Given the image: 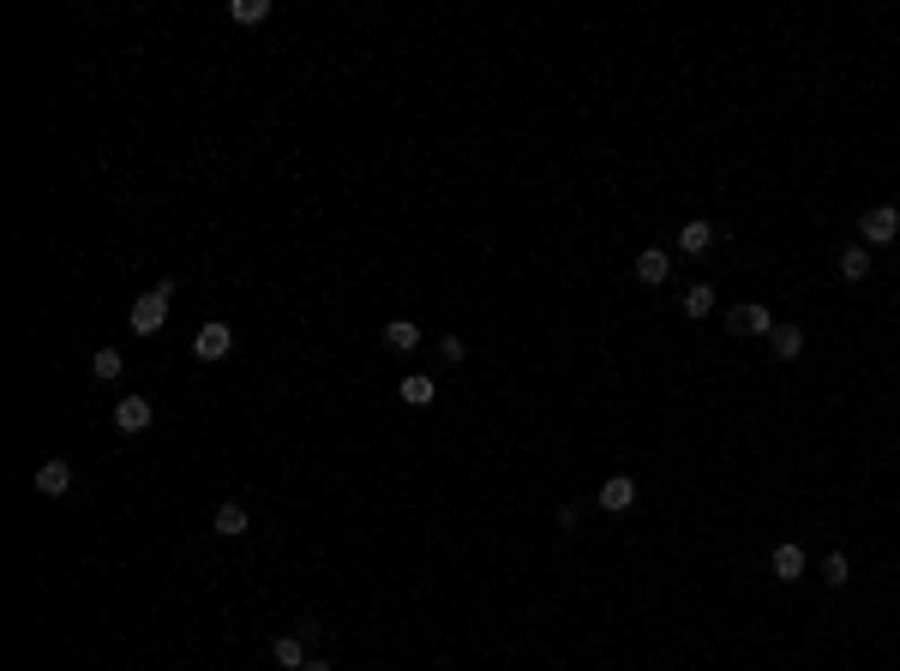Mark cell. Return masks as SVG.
<instances>
[{
	"mask_svg": "<svg viewBox=\"0 0 900 671\" xmlns=\"http://www.w3.org/2000/svg\"><path fill=\"white\" fill-rule=\"evenodd\" d=\"M168 294H175V282H157V288H144V294L133 300V312H126L133 336H157L162 324H168Z\"/></svg>",
	"mask_w": 900,
	"mask_h": 671,
	"instance_id": "1",
	"label": "cell"
},
{
	"mask_svg": "<svg viewBox=\"0 0 900 671\" xmlns=\"http://www.w3.org/2000/svg\"><path fill=\"white\" fill-rule=\"evenodd\" d=\"M895 234H900V210H895V204H870L864 222H859V240H864V246H888Z\"/></svg>",
	"mask_w": 900,
	"mask_h": 671,
	"instance_id": "2",
	"label": "cell"
},
{
	"mask_svg": "<svg viewBox=\"0 0 900 671\" xmlns=\"http://www.w3.org/2000/svg\"><path fill=\"white\" fill-rule=\"evenodd\" d=\"M726 330L733 336H775V312H768L762 300L757 306H733V312H726Z\"/></svg>",
	"mask_w": 900,
	"mask_h": 671,
	"instance_id": "3",
	"label": "cell"
},
{
	"mask_svg": "<svg viewBox=\"0 0 900 671\" xmlns=\"http://www.w3.org/2000/svg\"><path fill=\"white\" fill-rule=\"evenodd\" d=\"M228 348H235V330H228L222 318H210V324H199V336H193V354H199V360H222V354H228Z\"/></svg>",
	"mask_w": 900,
	"mask_h": 671,
	"instance_id": "4",
	"label": "cell"
},
{
	"mask_svg": "<svg viewBox=\"0 0 900 671\" xmlns=\"http://www.w3.org/2000/svg\"><path fill=\"white\" fill-rule=\"evenodd\" d=\"M150 420H157V408H150L144 395H120L115 402V426L120 432H150Z\"/></svg>",
	"mask_w": 900,
	"mask_h": 671,
	"instance_id": "5",
	"label": "cell"
},
{
	"mask_svg": "<svg viewBox=\"0 0 900 671\" xmlns=\"http://www.w3.org/2000/svg\"><path fill=\"white\" fill-rule=\"evenodd\" d=\"M673 276V252H660V246H648V252H637V282H648V288H660V282Z\"/></svg>",
	"mask_w": 900,
	"mask_h": 671,
	"instance_id": "6",
	"label": "cell"
},
{
	"mask_svg": "<svg viewBox=\"0 0 900 671\" xmlns=\"http://www.w3.org/2000/svg\"><path fill=\"white\" fill-rule=\"evenodd\" d=\"M630 504H637V480H630V474H613L606 486H600V510L619 515V510H630Z\"/></svg>",
	"mask_w": 900,
	"mask_h": 671,
	"instance_id": "7",
	"label": "cell"
},
{
	"mask_svg": "<svg viewBox=\"0 0 900 671\" xmlns=\"http://www.w3.org/2000/svg\"><path fill=\"white\" fill-rule=\"evenodd\" d=\"M66 486H73V468H66L60 455H55V462H42V468H37V492H42V497H60V492H66Z\"/></svg>",
	"mask_w": 900,
	"mask_h": 671,
	"instance_id": "8",
	"label": "cell"
},
{
	"mask_svg": "<svg viewBox=\"0 0 900 671\" xmlns=\"http://www.w3.org/2000/svg\"><path fill=\"white\" fill-rule=\"evenodd\" d=\"M210 528H217L222 539H240V533L253 528V522H246V504H217V515H210Z\"/></svg>",
	"mask_w": 900,
	"mask_h": 671,
	"instance_id": "9",
	"label": "cell"
},
{
	"mask_svg": "<svg viewBox=\"0 0 900 671\" xmlns=\"http://www.w3.org/2000/svg\"><path fill=\"white\" fill-rule=\"evenodd\" d=\"M270 659H277L282 671H300L306 666V641H300V635H277V641H270Z\"/></svg>",
	"mask_w": 900,
	"mask_h": 671,
	"instance_id": "10",
	"label": "cell"
},
{
	"mask_svg": "<svg viewBox=\"0 0 900 671\" xmlns=\"http://www.w3.org/2000/svg\"><path fill=\"white\" fill-rule=\"evenodd\" d=\"M715 246V222H684V234H679V252H708Z\"/></svg>",
	"mask_w": 900,
	"mask_h": 671,
	"instance_id": "11",
	"label": "cell"
},
{
	"mask_svg": "<svg viewBox=\"0 0 900 671\" xmlns=\"http://www.w3.org/2000/svg\"><path fill=\"white\" fill-rule=\"evenodd\" d=\"M768 342H775L780 360H799V354H804V330H799V324H775V336H768Z\"/></svg>",
	"mask_w": 900,
	"mask_h": 671,
	"instance_id": "12",
	"label": "cell"
},
{
	"mask_svg": "<svg viewBox=\"0 0 900 671\" xmlns=\"http://www.w3.org/2000/svg\"><path fill=\"white\" fill-rule=\"evenodd\" d=\"M804 575V552L799 546H775V582H799Z\"/></svg>",
	"mask_w": 900,
	"mask_h": 671,
	"instance_id": "13",
	"label": "cell"
},
{
	"mask_svg": "<svg viewBox=\"0 0 900 671\" xmlns=\"http://www.w3.org/2000/svg\"><path fill=\"white\" fill-rule=\"evenodd\" d=\"M840 276H846V282L870 276V246H846V252H840Z\"/></svg>",
	"mask_w": 900,
	"mask_h": 671,
	"instance_id": "14",
	"label": "cell"
},
{
	"mask_svg": "<svg viewBox=\"0 0 900 671\" xmlns=\"http://www.w3.org/2000/svg\"><path fill=\"white\" fill-rule=\"evenodd\" d=\"M384 342H390L397 354H408V348H420V324H408V318H397V324H384Z\"/></svg>",
	"mask_w": 900,
	"mask_h": 671,
	"instance_id": "15",
	"label": "cell"
},
{
	"mask_svg": "<svg viewBox=\"0 0 900 671\" xmlns=\"http://www.w3.org/2000/svg\"><path fill=\"white\" fill-rule=\"evenodd\" d=\"M228 19L235 24H264L270 19V0H228Z\"/></svg>",
	"mask_w": 900,
	"mask_h": 671,
	"instance_id": "16",
	"label": "cell"
},
{
	"mask_svg": "<svg viewBox=\"0 0 900 671\" xmlns=\"http://www.w3.org/2000/svg\"><path fill=\"white\" fill-rule=\"evenodd\" d=\"M433 395H439V384H433V378H402V402H408V408H426V402H433Z\"/></svg>",
	"mask_w": 900,
	"mask_h": 671,
	"instance_id": "17",
	"label": "cell"
},
{
	"mask_svg": "<svg viewBox=\"0 0 900 671\" xmlns=\"http://www.w3.org/2000/svg\"><path fill=\"white\" fill-rule=\"evenodd\" d=\"M708 312H715V288H708V282H697V288L684 294V318H708Z\"/></svg>",
	"mask_w": 900,
	"mask_h": 671,
	"instance_id": "18",
	"label": "cell"
},
{
	"mask_svg": "<svg viewBox=\"0 0 900 671\" xmlns=\"http://www.w3.org/2000/svg\"><path fill=\"white\" fill-rule=\"evenodd\" d=\"M822 582H828V588H846V557H840V552L822 557Z\"/></svg>",
	"mask_w": 900,
	"mask_h": 671,
	"instance_id": "19",
	"label": "cell"
},
{
	"mask_svg": "<svg viewBox=\"0 0 900 671\" xmlns=\"http://www.w3.org/2000/svg\"><path fill=\"white\" fill-rule=\"evenodd\" d=\"M90 372H97V378H120V354H115V348H102V354L90 360Z\"/></svg>",
	"mask_w": 900,
	"mask_h": 671,
	"instance_id": "20",
	"label": "cell"
},
{
	"mask_svg": "<svg viewBox=\"0 0 900 671\" xmlns=\"http://www.w3.org/2000/svg\"><path fill=\"white\" fill-rule=\"evenodd\" d=\"M439 354H444V360H450V366H457V360H462V354H468V348H462V336H444V342H439Z\"/></svg>",
	"mask_w": 900,
	"mask_h": 671,
	"instance_id": "21",
	"label": "cell"
},
{
	"mask_svg": "<svg viewBox=\"0 0 900 671\" xmlns=\"http://www.w3.org/2000/svg\"><path fill=\"white\" fill-rule=\"evenodd\" d=\"M300 671H330V666H324V659H306V666H300Z\"/></svg>",
	"mask_w": 900,
	"mask_h": 671,
	"instance_id": "22",
	"label": "cell"
}]
</instances>
